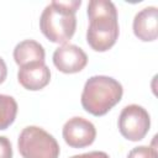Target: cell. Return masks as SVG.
Instances as JSON below:
<instances>
[{
    "mask_svg": "<svg viewBox=\"0 0 158 158\" xmlns=\"http://www.w3.org/2000/svg\"><path fill=\"white\" fill-rule=\"evenodd\" d=\"M89 27L86 42L96 52L110 49L117 41L120 28L117 10L109 0H91L88 4Z\"/></svg>",
    "mask_w": 158,
    "mask_h": 158,
    "instance_id": "cell-1",
    "label": "cell"
},
{
    "mask_svg": "<svg viewBox=\"0 0 158 158\" xmlns=\"http://www.w3.org/2000/svg\"><path fill=\"white\" fill-rule=\"evenodd\" d=\"M80 0L52 1L41 14L40 30L53 43L65 44L77 28L75 12L80 7Z\"/></svg>",
    "mask_w": 158,
    "mask_h": 158,
    "instance_id": "cell-2",
    "label": "cell"
},
{
    "mask_svg": "<svg viewBox=\"0 0 158 158\" xmlns=\"http://www.w3.org/2000/svg\"><path fill=\"white\" fill-rule=\"evenodd\" d=\"M122 94L123 88L116 79L106 75H94L85 81L80 101L86 112L102 116L120 102Z\"/></svg>",
    "mask_w": 158,
    "mask_h": 158,
    "instance_id": "cell-3",
    "label": "cell"
},
{
    "mask_svg": "<svg viewBox=\"0 0 158 158\" xmlns=\"http://www.w3.org/2000/svg\"><path fill=\"white\" fill-rule=\"evenodd\" d=\"M17 147L23 158H58L60 152L57 139L38 126L25 127L19 136Z\"/></svg>",
    "mask_w": 158,
    "mask_h": 158,
    "instance_id": "cell-4",
    "label": "cell"
},
{
    "mask_svg": "<svg viewBox=\"0 0 158 158\" xmlns=\"http://www.w3.org/2000/svg\"><path fill=\"white\" fill-rule=\"evenodd\" d=\"M117 125L122 137L128 141L137 142L143 139L148 133L151 127V117L144 107L131 104L122 109Z\"/></svg>",
    "mask_w": 158,
    "mask_h": 158,
    "instance_id": "cell-5",
    "label": "cell"
},
{
    "mask_svg": "<svg viewBox=\"0 0 158 158\" xmlns=\"http://www.w3.org/2000/svg\"><path fill=\"white\" fill-rule=\"evenodd\" d=\"M63 138L69 147L84 148L90 146L96 137L95 126L84 117H72L69 118L62 130Z\"/></svg>",
    "mask_w": 158,
    "mask_h": 158,
    "instance_id": "cell-6",
    "label": "cell"
},
{
    "mask_svg": "<svg viewBox=\"0 0 158 158\" xmlns=\"http://www.w3.org/2000/svg\"><path fill=\"white\" fill-rule=\"evenodd\" d=\"M53 64L59 72L73 74L85 68V65L88 64V56L80 47L65 43L54 51Z\"/></svg>",
    "mask_w": 158,
    "mask_h": 158,
    "instance_id": "cell-7",
    "label": "cell"
},
{
    "mask_svg": "<svg viewBox=\"0 0 158 158\" xmlns=\"http://www.w3.org/2000/svg\"><path fill=\"white\" fill-rule=\"evenodd\" d=\"M17 80L27 90H41L48 85L51 80V70L44 62L30 63L20 67L17 72Z\"/></svg>",
    "mask_w": 158,
    "mask_h": 158,
    "instance_id": "cell-8",
    "label": "cell"
},
{
    "mask_svg": "<svg viewBox=\"0 0 158 158\" xmlns=\"http://www.w3.org/2000/svg\"><path fill=\"white\" fill-rule=\"evenodd\" d=\"M133 33L143 41L151 42L157 40L158 36V9L148 6L138 11L133 19Z\"/></svg>",
    "mask_w": 158,
    "mask_h": 158,
    "instance_id": "cell-9",
    "label": "cell"
},
{
    "mask_svg": "<svg viewBox=\"0 0 158 158\" xmlns=\"http://www.w3.org/2000/svg\"><path fill=\"white\" fill-rule=\"evenodd\" d=\"M44 57L46 52L43 46L35 40L21 41L14 48V59L19 67L36 62H44Z\"/></svg>",
    "mask_w": 158,
    "mask_h": 158,
    "instance_id": "cell-10",
    "label": "cell"
},
{
    "mask_svg": "<svg viewBox=\"0 0 158 158\" xmlns=\"http://www.w3.org/2000/svg\"><path fill=\"white\" fill-rule=\"evenodd\" d=\"M17 115L16 100L5 94H0V130H6L15 121Z\"/></svg>",
    "mask_w": 158,
    "mask_h": 158,
    "instance_id": "cell-11",
    "label": "cell"
},
{
    "mask_svg": "<svg viewBox=\"0 0 158 158\" xmlns=\"http://www.w3.org/2000/svg\"><path fill=\"white\" fill-rule=\"evenodd\" d=\"M127 158H158L157 149L151 146H138L130 151Z\"/></svg>",
    "mask_w": 158,
    "mask_h": 158,
    "instance_id": "cell-12",
    "label": "cell"
},
{
    "mask_svg": "<svg viewBox=\"0 0 158 158\" xmlns=\"http://www.w3.org/2000/svg\"><path fill=\"white\" fill-rule=\"evenodd\" d=\"M0 158H12V146L5 136H0Z\"/></svg>",
    "mask_w": 158,
    "mask_h": 158,
    "instance_id": "cell-13",
    "label": "cell"
},
{
    "mask_svg": "<svg viewBox=\"0 0 158 158\" xmlns=\"http://www.w3.org/2000/svg\"><path fill=\"white\" fill-rule=\"evenodd\" d=\"M70 158H110L107 153L101 152V151H93L89 153H83V154H77Z\"/></svg>",
    "mask_w": 158,
    "mask_h": 158,
    "instance_id": "cell-14",
    "label": "cell"
},
{
    "mask_svg": "<svg viewBox=\"0 0 158 158\" xmlns=\"http://www.w3.org/2000/svg\"><path fill=\"white\" fill-rule=\"evenodd\" d=\"M6 75H7V68H6V63H5V60H4V59L0 57V84L5 81Z\"/></svg>",
    "mask_w": 158,
    "mask_h": 158,
    "instance_id": "cell-15",
    "label": "cell"
}]
</instances>
